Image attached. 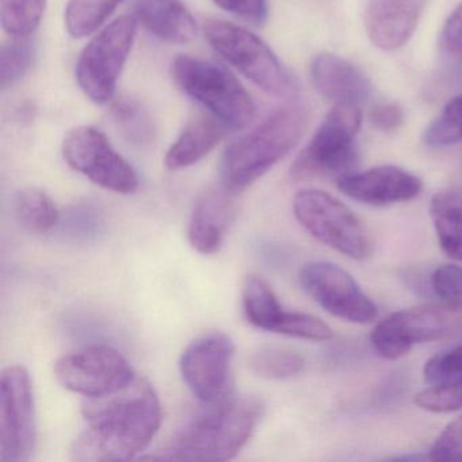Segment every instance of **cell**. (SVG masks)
<instances>
[{
	"label": "cell",
	"mask_w": 462,
	"mask_h": 462,
	"mask_svg": "<svg viewBox=\"0 0 462 462\" xmlns=\"http://www.w3.org/2000/svg\"><path fill=\"white\" fill-rule=\"evenodd\" d=\"M85 429L72 445L74 461H126L152 442L161 429V399L152 383L136 377L128 386L107 396L86 399Z\"/></svg>",
	"instance_id": "cell-1"
},
{
	"label": "cell",
	"mask_w": 462,
	"mask_h": 462,
	"mask_svg": "<svg viewBox=\"0 0 462 462\" xmlns=\"http://www.w3.org/2000/svg\"><path fill=\"white\" fill-rule=\"evenodd\" d=\"M202 405L158 458L202 462L234 459L247 445L264 413L261 399L236 396L234 392L218 402Z\"/></svg>",
	"instance_id": "cell-2"
},
{
	"label": "cell",
	"mask_w": 462,
	"mask_h": 462,
	"mask_svg": "<svg viewBox=\"0 0 462 462\" xmlns=\"http://www.w3.org/2000/svg\"><path fill=\"white\" fill-rule=\"evenodd\" d=\"M308 115L301 106L270 113L253 131L226 148L221 161V185L237 196L280 163L304 136Z\"/></svg>",
	"instance_id": "cell-3"
},
{
	"label": "cell",
	"mask_w": 462,
	"mask_h": 462,
	"mask_svg": "<svg viewBox=\"0 0 462 462\" xmlns=\"http://www.w3.org/2000/svg\"><path fill=\"white\" fill-rule=\"evenodd\" d=\"M358 105H334L310 144L301 151L291 169L294 180L332 178L351 174L358 163L356 139L361 129Z\"/></svg>",
	"instance_id": "cell-4"
},
{
	"label": "cell",
	"mask_w": 462,
	"mask_h": 462,
	"mask_svg": "<svg viewBox=\"0 0 462 462\" xmlns=\"http://www.w3.org/2000/svg\"><path fill=\"white\" fill-rule=\"evenodd\" d=\"M172 75L189 97L229 128L243 129L255 120L256 107L250 94L223 67L180 56L172 63Z\"/></svg>",
	"instance_id": "cell-5"
},
{
	"label": "cell",
	"mask_w": 462,
	"mask_h": 462,
	"mask_svg": "<svg viewBox=\"0 0 462 462\" xmlns=\"http://www.w3.org/2000/svg\"><path fill=\"white\" fill-rule=\"evenodd\" d=\"M205 37L210 47L240 74L270 96L291 98L297 88L269 45L245 28L226 21H208Z\"/></svg>",
	"instance_id": "cell-6"
},
{
	"label": "cell",
	"mask_w": 462,
	"mask_h": 462,
	"mask_svg": "<svg viewBox=\"0 0 462 462\" xmlns=\"http://www.w3.org/2000/svg\"><path fill=\"white\" fill-rule=\"evenodd\" d=\"M293 212L302 228L327 247L356 261L372 254V237L362 221L331 194L316 189L299 191Z\"/></svg>",
	"instance_id": "cell-7"
},
{
	"label": "cell",
	"mask_w": 462,
	"mask_h": 462,
	"mask_svg": "<svg viewBox=\"0 0 462 462\" xmlns=\"http://www.w3.org/2000/svg\"><path fill=\"white\" fill-rule=\"evenodd\" d=\"M462 329L461 305L423 304L392 313L370 335L383 358L397 359L419 343L434 342Z\"/></svg>",
	"instance_id": "cell-8"
},
{
	"label": "cell",
	"mask_w": 462,
	"mask_h": 462,
	"mask_svg": "<svg viewBox=\"0 0 462 462\" xmlns=\"http://www.w3.org/2000/svg\"><path fill=\"white\" fill-rule=\"evenodd\" d=\"M134 17L117 18L97 34L80 53L77 79L94 104L112 101L121 72L128 60L136 36Z\"/></svg>",
	"instance_id": "cell-9"
},
{
	"label": "cell",
	"mask_w": 462,
	"mask_h": 462,
	"mask_svg": "<svg viewBox=\"0 0 462 462\" xmlns=\"http://www.w3.org/2000/svg\"><path fill=\"white\" fill-rule=\"evenodd\" d=\"M53 373L63 388L86 399L115 393L137 377L128 359L107 345L85 346L64 354Z\"/></svg>",
	"instance_id": "cell-10"
},
{
	"label": "cell",
	"mask_w": 462,
	"mask_h": 462,
	"mask_svg": "<svg viewBox=\"0 0 462 462\" xmlns=\"http://www.w3.org/2000/svg\"><path fill=\"white\" fill-rule=\"evenodd\" d=\"M33 386L28 370L12 365L0 378V461L26 462L36 448Z\"/></svg>",
	"instance_id": "cell-11"
},
{
	"label": "cell",
	"mask_w": 462,
	"mask_h": 462,
	"mask_svg": "<svg viewBox=\"0 0 462 462\" xmlns=\"http://www.w3.org/2000/svg\"><path fill=\"white\" fill-rule=\"evenodd\" d=\"M61 152L74 171L85 175L99 188L124 196L139 189V177L134 167L93 126L71 129L64 137Z\"/></svg>",
	"instance_id": "cell-12"
},
{
	"label": "cell",
	"mask_w": 462,
	"mask_h": 462,
	"mask_svg": "<svg viewBox=\"0 0 462 462\" xmlns=\"http://www.w3.org/2000/svg\"><path fill=\"white\" fill-rule=\"evenodd\" d=\"M305 293L335 318L356 324L377 319V305L346 270L331 262H310L300 272Z\"/></svg>",
	"instance_id": "cell-13"
},
{
	"label": "cell",
	"mask_w": 462,
	"mask_h": 462,
	"mask_svg": "<svg viewBox=\"0 0 462 462\" xmlns=\"http://www.w3.org/2000/svg\"><path fill=\"white\" fill-rule=\"evenodd\" d=\"M235 343L223 332L204 335L180 356L183 383L202 404L218 402L232 393L231 364Z\"/></svg>",
	"instance_id": "cell-14"
},
{
	"label": "cell",
	"mask_w": 462,
	"mask_h": 462,
	"mask_svg": "<svg viewBox=\"0 0 462 462\" xmlns=\"http://www.w3.org/2000/svg\"><path fill=\"white\" fill-rule=\"evenodd\" d=\"M346 196L372 207H386L416 199L423 190L420 178L396 166L351 172L337 180Z\"/></svg>",
	"instance_id": "cell-15"
},
{
	"label": "cell",
	"mask_w": 462,
	"mask_h": 462,
	"mask_svg": "<svg viewBox=\"0 0 462 462\" xmlns=\"http://www.w3.org/2000/svg\"><path fill=\"white\" fill-rule=\"evenodd\" d=\"M426 0H369L365 31L378 50L392 52L407 44L423 14Z\"/></svg>",
	"instance_id": "cell-16"
},
{
	"label": "cell",
	"mask_w": 462,
	"mask_h": 462,
	"mask_svg": "<svg viewBox=\"0 0 462 462\" xmlns=\"http://www.w3.org/2000/svg\"><path fill=\"white\" fill-rule=\"evenodd\" d=\"M235 194L223 185L210 186L194 204L189 221V243L197 253L213 255L220 251L235 216Z\"/></svg>",
	"instance_id": "cell-17"
},
{
	"label": "cell",
	"mask_w": 462,
	"mask_h": 462,
	"mask_svg": "<svg viewBox=\"0 0 462 462\" xmlns=\"http://www.w3.org/2000/svg\"><path fill=\"white\" fill-rule=\"evenodd\" d=\"M313 88L334 105H361L372 93L369 78L334 53H320L310 64Z\"/></svg>",
	"instance_id": "cell-18"
},
{
	"label": "cell",
	"mask_w": 462,
	"mask_h": 462,
	"mask_svg": "<svg viewBox=\"0 0 462 462\" xmlns=\"http://www.w3.org/2000/svg\"><path fill=\"white\" fill-rule=\"evenodd\" d=\"M134 13L137 23L170 44H188L196 36V23L182 0H134Z\"/></svg>",
	"instance_id": "cell-19"
},
{
	"label": "cell",
	"mask_w": 462,
	"mask_h": 462,
	"mask_svg": "<svg viewBox=\"0 0 462 462\" xmlns=\"http://www.w3.org/2000/svg\"><path fill=\"white\" fill-rule=\"evenodd\" d=\"M226 128L216 116H194L167 151L164 158L167 169L183 170L199 163L217 147L226 136Z\"/></svg>",
	"instance_id": "cell-20"
},
{
	"label": "cell",
	"mask_w": 462,
	"mask_h": 462,
	"mask_svg": "<svg viewBox=\"0 0 462 462\" xmlns=\"http://www.w3.org/2000/svg\"><path fill=\"white\" fill-rule=\"evenodd\" d=\"M430 215L443 253L462 261V191L443 190L430 202Z\"/></svg>",
	"instance_id": "cell-21"
},
{
	"label": "cell",
	"mask_w": 462,
	"mask_h": 462,
	"mask_svg": "<svg viewBox=\"0 0 462 462\" xmlns=\"http://www.w3.org/2000/svg\"><path fill=\"white\" fill-rule=\"evenodd\" d=\"M243 310L251 326L275 332L286 310L272 286L255 274L245 277L242 286Z\"/></svg>",
	"instance_id": "cell-22"
},
{
	"label": "cell",
	"mask_w": 462,
	"mask_h": 462,
	"mask_svg": "<svg viewBox=\"0 0 462 462\" xmlns=\"http://www.w3.org/2000/svg\"><path fill=\"white\" fill-rule=\"evenodd\" d=\"M14 208L21 226L32 234H47L60 220V213L55 202L40 189L28 188L18 191Z\"/></svg>",
	"instance_id": "cell-23"
},
{
	"label": "cell",
	"mask_w": 462,
	"mask_h": 462,
	"mask_svg": "<svg viewBox=\"0 0 462 462\" xmlns=\"http://www.w3.org/2000/svg\"><path fill=\"white\" fill-rule=\"evenodd\" d=\"M112 117L121 134L137 147L150 145L155 139L152 118L137 99L123 97L112 105Z\"/></svg>",
	"instance_id": "cell-24"
},
{
	"label": "cell",
	"mask_w": 462,
	"mask_h": 462,
	"mask_svg": "<svg viewBox=\"0 0 462 462\" xmlns=\"http://www.w3.org/2000/svg\"><path fill=\"white\" fill-rule=\"evenodd\" d=\"M248 366L254 374L264 380H286L302 372L305 359L291 348L266 346L251 354Z\"/></svg>",
	"instance_id": "cell-25"
},
{
	"label": "cell",
	"mask_w": 462,
	"mask_h": 462,
	"mask_svg": "<svg viewBox=\"0 0 462 462\" xmlns=\"http://www.w3.org/2000/svg\"><path fill=\"white\" fill-rule=\"evenodd\" d=\"M123 0H69L66 9V26L69 36H90L115 13Z\"/></svg>",
	"instance_id": "cell-26"
},
{
	"label": "cell",
	"mask_w": 462,
	"mask_h": 462,
	"mask_svg": "<svg viewBox=\"0 0 462 462\" xmlns=\"http://www.w3.org/2000/svg\"><path fill=\"white\" fill-rule=\"evenodd\" d=\"M47 0H0V20L12 37L31 36L42 23Z\"/></svg>",
	"instance_id": "cell-27"
},
{
	"label": "cell",
	"mask_w": 462,
	"mask_h": 462,
	"mask_svg": "<svg viewBox=\"0 0 462 462\" xmlns=\"http://www.w3.org/2000/svg\"><path fill=\"white\" fill-rule=\"evenodd\" d=\"M36 58V45L33 40L25 37H13L0 51V86L4 90L20 82L33 66Z\"/></svg>",
	"instance_id": "cell-28"
},
{
	"label": "cell",
	"mask_w": 462,
	"mask_h": 462,
	"mask_svg": "<svg viewBox=\"0 0 462 462\" xmlns=\"http://www.w3.org/2000/svg\"><path fill=\"white\" fill-rule=\"evenodd\" d=\"M423 142L431 148L448 147L462 142V94L454 97L427 126Z\"/></svg>",
	"instance_id": "cell-29"
},
{
	"label": "cell",
	"mask_w": 462,
	"mask_h": 462,
	"mask_svg": "<svg viewBox=\"0 0 462 462\" xmlns=\"http://www.w3.org/2000/svg\"><path fill=\"white\" fill-rule=\"evenodd\" d=\"M275 334L316 340V342H324L334 337L332 329L321 319L310 313L293 312V310H286Z\"/></svg>",
	"instance_id": "cell-30"
},
{
	"label": "cell",
	"mask_w": 462,
	"mask_h": 462,
	"mask_svg": "<svg viewBox=\"0 0 462 462\" xmlns=\"http://www.w3.org/2000/svg\"><path fill=\"white\" fill-rule=\"evenodd\" d=\"M415 404L429 412L446 413L462 408V377L442 385H432L416 394Z\"/></svg>",
	"instance_id": "cell-31"
},
{
	"label": "cell",
	"mask_w": 462,
	"mask_h": 462,
	"mask_svg": "<svg viewBox=\"0 0 462 462\" xmlns=\"http://www.w3.org/2000/svg\"><path fill=\"white\" fill-rule=\"evenodd\" d=\"M424 380L430 385H442L462 377V343L440 351L427 361Z\"/></svg>",
	"instance_id": "cell-32"
},
{
	"label": "cell",
	"mask_w": 462,
	"mask_h": 462,
	"mask_svg": "<svg viewBox=\"0 0 462 462\" xmlns=\"http://www.w3.org/2000/svg\"><path fill=\"white\" fill-rule=\"evenodd\" d=\"M432 291L438 299L448 304L462 307V267L458 264H442L432 273Z\"/></svg>",
	"instance_id": "cell-33"
},
{
	"label": "cell",
	"mask_w": 462,
	"mask_h": 462,
	"mask_svg": "<svg viewBox=\"0 0 462 462\" xmlns=\"http://www.w3.org/2000/svg\"><path fill=\"white\" fill-rule=\"evenodd\" d=\"M427 457L431 461H462V415L448 424Z\"/></svg>",
	"instance_id": "cell-34"
},
{
	"label": "cell",
	"mask_w": 462,
	"mask_h": 462,
	"mask_svg": "<svg viewBox=\"0 0 462 462\" xmlns=\"http://www.w3.org/2000/svg\"><path fill=\"white\" fill-rule=\"evenodd\" d=\"M218 7L250 21L255 25H263L269 17L267 0H213Z\"/></svg>",
	"instance_id": "cell-35"
},
{
	"label": "cell",
	"mask_w": 462,
	"mask_h": 462,
	"mask_svg": "<svg viewBox=\"0 0 462 462\" xmlns=\"http://www.w3.org/2000/svg\"><path fill=\"white\" fill-rule=\"evenodd\" d=\"M442 45L451 58H462V2L448 15L443 26Z\"/></svg>",
	"instance_id": "cell-36"
},
{
	"label": "cell",
	"mask_w": 462,
	"mask_h": 462,
	"mask_svg": "<svg viewBox=\"0 0 462 462\" xmlns=\"http://www.w3.org/2000/svg\"><path fill=\"white\" fill-rule=\"evenodd\" d=\"M370 121L380 131H396L404 124V110L393 102H383L373 107L370 112Z\"/></svg>",
	"instance_id": "cell-37"
}]
</instances>
